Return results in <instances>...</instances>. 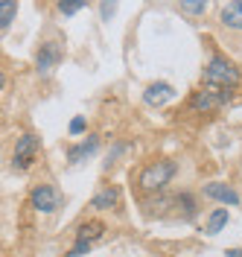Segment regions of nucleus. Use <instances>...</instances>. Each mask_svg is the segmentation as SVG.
<instances>
[{
    "label": "nucleus",
    "instance_id": "obj_6",
    "mask_svg": "<svg viewBox=\"0 0 242 257\" xmlns=\"http://www.w3.org/2000/svg\"><path fill=\"white\" fill-rule=\"evenodd\" d=\"M62 44L59 41H44L41 47H38V53H35V70L41 73V76H47V73H53V67L62 62Z\"/></svg>",
    "mask_w": 242,
    "mask_h": 257
},
{
    "label": "nucleus",
    "instance_id": "obj_18",
    "mask_svg": "<svg viewBox=\"0 0 242 257\" xmlns=\"http://www.w3.org/2000/svg\"><path fill=\"white\" fill-rule=\"evenodd\" d=\"M85 128H88V120H85V117H73V120H70V126H67V132L76 138V135H82Z\"/></svg>",
    "mask_w": 242,
    "mask_h": 257
},
{
    "label": "nucleus",
    "instance_id": "obj_11",
    "mask_svg": "<svg viewBox=\"0 0 242 257\" xmlns=\"http://www.w3.org/2000/svg\"><path fill=\"white\" fill-rule=\"evenodd\" d=\"M219 21L227 30H242V0L236 3H222L219 6Z\"/></svg>",
    "mask_w": 242,
    "mask_h": 257
},
{
    "label": "nucleus",
    "instance_id": "obj_21",
    "mask_svg": "<svg viewBox=\"0 0 242 257\" xmlns=\"http://www.w3.org/2000/svg\"><path fill=\"white\" fill-rule=\"evenodd\" d=\"M3 88H6V73H3V67H0V94H3Z\"/></svg>",
    "mask_w": 242,
    "mask_h": 257
},
{
    "label": "nucleus",
    "instance_id": "obj_7",
    "mask_svg": "<svg viewBox=\"0 0 242 257\" xmlns=\"http://www.w3.org/2000/svg\"><path fill=\"white\" fill-rule=\"evenodd\" d=\"M201 193L207 196V199H213V202H219V205H239L242 199H239V193L233 190L230 184H225V181H210V184H204L201 187Z\"/></svg>",
    "mask_w": 242,
    "mask_h": 257
},
{
    "label": "nucleus",
    "instance_id": "obj_4",
    "mask_svg": "<svg viewBox=\"0 0 242 257\" xmlns=\"http://www.w3.org/2000/svg\"><path fill=\"white\" fill-rule=\"evenodd\" d=\"M233 99V91H219V88H201L190 96V108L198 114H210L216 108H222Z\"/></svg>",
    "mask_w": 242,
    "mask_h": 257
},
{
    "label": "nucleus",
    "instance_id": "obj_10",
    "mask_svg": "<svg viewBox=\"0 0 242 257\" xmlns=\"http://www.w3.org/2000/svg\"><path fill=\"white\" fill-rule=\"evenodd\" d=\"M102 234H105V225L99 222V219H88V222H82L79 228L73 231L76 242H88V245L99 242V240H102Z\"/></svg>",
    "mask_w": 242,
    "mask_h": 257
},
{
    "label": "nucleus",
    "instance_id": "obj_15",
    "mask_svg": "<svg viewBox=\"0 0 242 257\" xmlns=\"http://www.w3.org/2000/svg\"><path fill=\"white\" fill-rule=\"evenodd\" d=\"M18 15V3L15 0H0V32L6 30Z\"/></svg>",
    "mask_w": 242,
    "mask_h": 257
},
{
    "label": "nucleus",
    "instance_id": "obj_20",
    "mask_svg": "<svg viewBox=\"0 0 242 257\" xmlns=\"http://www.w3.org/2000/svg\"><path fill=\"white\" fill-rule=\"evenodd\" d=\"M99 12H102V21H108V18L117 12V3H102V6H99Z\"/></svg>",
    "mask_w": 242,
    "mask_h": 257
},
{
    "label": "nucleus",
    "instance_id": "obj_17",
    "mask_svg": "<svg viewBox=\"0 0 242 257\" xmlns=\"http://www.w3.org/2000/svg\"><path fill=\"white\" fill-rule=\"evenodd\" d=\"M207 9H210L207 0H198V3H178V12H184V15H193V18L204 15Z\"/></svg>",
    "mask_w": 242,
    "mask_h": 257
},
{
    "label": "nucleus",
    "instance_id": "obj_19",
    "mask_svg": "<svg viewBox=\"0 0 242 257\" xmlns=\"http://www.w3.org/2000/svg\"><path fill=\"white\" fill-rule=\"evenodd\" d=\"M88 251H91L88 242H73V248L67 251V257H82V254H88Z\"/></svg>",
    "mask_w": 242,
    "mask_h": 257
},
{
    "label": "nucleus",
    "instance_id": "obj_8",
    "mask_svg": "<svg viewBox=\"0 0 242 257\" xmlns=\"http://www.w3.org/2000/svg\"><path fill=\"white\" fill-rule=\"evenodd\" d=\"M172 96H175V88H172L169 82H152V85L143 91L146 105H152V108H161V105H166Z\"/></svg>",
    "mask_w": 242,
    "mask_h": 257
},
{
    "label": "nucleus",
    "instance_id": "obj_16",
    "mask_svg": "<svg viewBox=\"0 0 242 257\" xmlns=\"http://www.w3.org/2000/svg\"><path fill=\"white\" fill-rule=\"evenodd\" d=\"M85 6H88V3H82V0H70V3L62 0V3H56V12L65 15V18H70V15H76V12H82Z\"/></svg>",
    "mask_w": 242,
    "mask_h": 257
},
{
    "label": "nucleus",
    "instance_id": "obj_22",
    "mask_svg": "<svg viewBox=\"0 0 242 257\" xmlns=\"http://www.w3.org/2000/svg\"><path fill=\"white\" fill-rule=\"evenodd\" d=\"M225 257H242V248H230V251H227Z\"/></svg>",
    "mask_w": 242,
    "mask_h": 257
},
{
    "label": "nucleus",
    "instance_id": "obj_3",
    "mask_svg": "<svg viewBox=\"0 0 242 257\" xmlns=\"http://www.w3.org/2000/svg\"><path fill=\"white\" fill-rule=\"evenodd\" d=\"M38 152H41V141H38V135L24 132V135L18 138V144H15V152H12V167L21 170V173H27L35 161H38Z\"/></svg>",
    "mask_w": 242,
    "mask_h": 257
},
{
    "label": "nucleus",
    "instance_id": "obj_12",
    "mask_svg": "<svg viewBox=\"0 0 242 257\" xmlns=\"http://www.w3.org/2000/svg\"><path fill=\"white\" fill-rule=\"evenodd\" d=\"M117 205H120V190H117L114 184L102 187V190L91 199V208H94V210H114Z\"/></svg>",
    "mask_w": 242,
    "mask_h": 257
},
{
    "label": "nucleus",
    "instance_id": "obj_1",
    "mask_svg": "<svg viewBox=\"0 0 242 257\" xmlns=\"http://www.w3.org/2000/svg\"><path fill=\"white\" fill-rule=\"evenodd\" d=\"M175 173H178V164H175V161H169V158L152 161V164L140 167V170L131 176L134 193H140V196H155V193L166 190V184L175 178Z\"/></svg>",
    "mask_w": 242,
    "mask_h": 257
},
{
    "label": "nucleus",
    "instance_id": "obj_5",
    "mask_svg": "<svg viewBox=\"0 0 242 257\" xmlns=\"http://www.w3.org/2000/svg\"><path fill=\"white\" fill-rule=\"evenodd\" d=\"M30 205H33L38 213H53V210L59 208V190H56L50 181H41V184H35L33 193H30Z\"/></svg>",
    "mask_w": 242,
    "mask_h": 257
},
{
    "label": "nucleus",
    "instance_id": "obj_2",
    "mask_svg": "<svg viewBox=\"0 0 242 257\" xmlns=\"http://www.w3.org/2000/svg\"><path fill=\"white\" fill-rule=\"evenodd\" d=\"M204 88H219V91H233L236 85L242 82V70L236 64L225 59V56H219V53H213L204 64Z\"/></svg>",
    "mask_w": 242,
    "mask_h": 257
},
{
    "label": "nucleus",
    "instance_id": "obj_13",
    "mask_svg": "<svg viewBox=\"0 0 242 257\" xmlns=\"http://www.w3.org/2000/svg\"><path fill=\"white\" fill-rule=\"evenodd\" d=\"M172 205L178 208V216H184L187 222H193L195 216H198V202H195L193 193H178L175 199H172Z\"/></svg>",
    "mask_w": 242,
    "mask_h": 257
},
{
    "label": "nucleus",
    "instance_id": "obj_9",
    "mask_svg": "<svg viewBox=\"0 0 242 257\" xmlns=\"http://www.w3.org/2000/svg\"><path fill=\"white\" fill-rule=\"evenodd\" d=\"M97 146H99V138L97 135H88L82 144L67 146V161H70V164H82L85 158H91V155L97 152Z\"/></svg>",
    "mask_w": 242,
    "mask_h": 257
},
{
    "label": "nucleus",
    "instance_id": "obj_14",
    "mask_svg": "<svg viewBox=\"0 0 242 257\" xmlns=\"http://www.w3.org/2000/svg\"><path fill=\"white\" fill-rule=\"evenodd\" d=\"M227 219H230V213H227L225 208H213L207 213V222H204V234H210V237L219 234V231L227 225Z\"/></svg>",
    "mask_w": 242,
    "mask_h": 257
}]
</instances>
